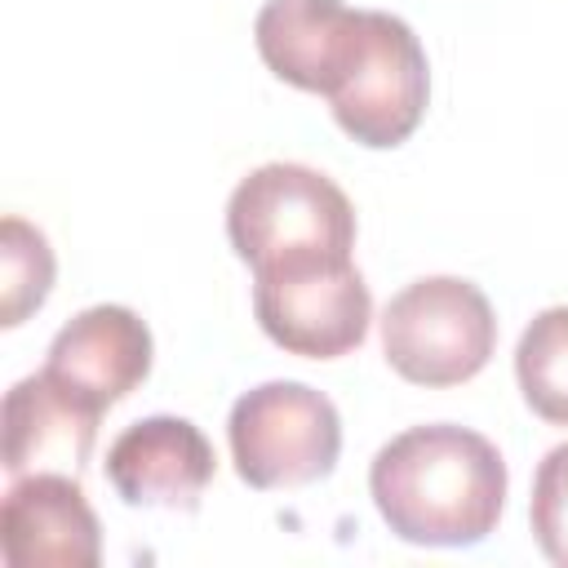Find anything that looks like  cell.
I'll return each instance as SVG.
<instances>
[{"label": "cell", "mask_w": 568, "mask_h": 568, "mask_svg": "<svg viewBox=\"0 0 568 568\" xmlns=\"http://www.w3.org/2000/svg\"><path fill=\"white\" fill-rule=\"evenodd\" d=\"M213 444L186 417H142L106 448V479L129 506L195 510L213 479Z\"/></svg>", "instance_id": "9c48e42d"}, {"label": "cell", "mask_w": 568, "mask_h": 568, "mask_svg": "<svg viewBox=\"0 0 568 568\" xmlns=\"http://www.w3.org/2000/svg\"><path fill=\"white\" fill-rule=\"evenodd\" d=\"M515 377L524 404L541 422L568 426V306H546L532 315L515 346Z\"/></svg>", "instance_id": "7c38bea8"}, {"label": "cell", "mask_w": 568, "mask_h": 568, "mask_svg": "<svg viewBox=\"0 0 568 568\" xmlns=\"http://www.w3.org/2000/svg\"><path fill=\"white\" fill-rule=\"evenodd\" d=\"M253 315L280 351L337 359L364 342L373 293L351 257H288L253 271Z\"/></svg>", "instance_id": "5b68a950"}, {"label": "cell", "mask_w": 568, "mask_h": 568, "mask_svg": "<svg viewBox=\"0 0 568 568\" xmlns=\"http://www.w3.org/2000/svg\"><path fill=\"white\" fill-rule=\"evenodd\" d=\"M0 550L9 568H93L102 528L80 479L67 470L18 475L0 506Z\"/></svg>", "instance_id": "52a82bcc"}, {"label": "cell", "mask_w": 568, "mask_h": 568, "mask_svg": "<svg viewBox=\"0 0 568 568\" xmlns=\"http://www.w3.org/2000/svg\"><path fill=\"white\" fill-rule=\"evenodd\" d=\"M532 537L541 555L559 568H568V444L550 448L532 475V501H528Z\"/></svg>", "instance_id": "5bb4252c"}, {"label": "cell", "mask_w": 568, "mask_h": 568, "mask_svg": "<svg viewBox=\"0 0 568 568\" xmlns=\"http://www.w3.org/2000/svg\"><path fill=\"white\" fill-rule=\"evenodd\" d=\"M53 288V248L40 226L22 217L0 222V324L18 328L31 311L44 306Z\"/></svg>", "instance_id": "4fadbf2b"}, {"label": "cell", "mask_w": 568, "mask_h": 568, "mask_svg": "<svg viewBox=\"0 0 568 568\" xmlns=\"http://www.w3.org/2000/svg\"><path fill=\"white\" fill-rule=\"evenodd\" d=\"M226 240L253 271L288 257H351L355 209L346 191L306 164H262L226 200Z\"/></svg>", "instance_id": "7a4b0ae2"}, {"label": "cell", "mask_w": 568, "mask_h": 568, "mask_svg": "<svg viewBox=\"0 0 568 568\" xmlns=\"http://www.w3.org/2000/svg\"><path fill=\"white\" fill-rule=\"evenodd\" d=\"M426 98H430V67L422 40L404 18L368 9L359 53L342 75V84L328 93L333 120L359 146L386 151L413 138V129L426 115Z\"/></svg>", "instance_id": "8992f818"}, {"label": "cell", "mask_w": 568, "mask_h": 568, "mask_svg": "<svg viewBox=\"0 0 568 568\" xmlns=\"http://www.w3.org/2000/svg\"><path fill=\"white\" fill-rule=\"evenodd\" d=\"M386 364L413 386H462L497 351V315L479 284L426 275L382 311Z\"/></svg>", "instance_id": "3957f363"}, {"label": "cell", "mask_w": 568, "mask_h": 568, "mask_svg": "<svg viewBox=\"0 0 568 568\" xmlns=\"http://www.w3.org/2000/svg\"><path fill=\"white\" fill-rule=\"evenodd\" d=\"M368 9L342 0H266L253 22L262 62L293 89L328 98L351 71Z\"/></svg>", "instance_id": "ba28073f"}, {"label": "cell", "mask_w": 568, "mask_h": 568, "mask_svg": "<svg viewBox=\"0 0 568 568\" xmlns=\"http://www.w3.org/2000/svg\"><path fill=\"white\" fill-rule=\"evenodd\" d=\"M102 413L71 395L58 377L44 368L22 377L4 395V470L9 479L36 475V470H67L80 475L93 439H98Z\"/></svg>", "instance_id": "8fae6325"}, {"label": "cell", "mask_w": 568, "mask_h": 568, "mask_svg": "<svg viewBox=\"0 0 568 568\" xmlns=\"http://www.w3.org/2000/svg\"><path fill=\"white\" fill-rule=\"evenodd\" d=\"M226 439L235 475L248 488H306L333 475L342 417L333 399L306 382H262L231 404Z\"/></svg>", "instance_id": "277c9868"}, {"label": "cell", "mask_w": 568, "mask_h": 568, "mask_svg": "<svg viewBox=\"0 0 568 568\" xmlns=\"http://www.w3.org/2000/svg\"><path fill=\"white\" fill-rule=\"evenodd\" d=\"M151 328L138 320V311L102 302L80 311L58 328L49 342L44 373L58 377L71 395L106 413L124 395H133L151 373Z\"/></svg>", "instance_id": "30bf717a"}, {"label": "cell", "mask_w": 568, "mask_h": 568, "mask_svg": "<svg viewBox=\"0 0 568 568\" xmlns=\"http://www.w3.org/2000/svg\"><path fill=\"white\" fill-rule=\"evenodd\" d=\"M377 515L413 546H475L506 506V462L479 430L430 422L377 448L368 466Z\"/></svg>", "instance_id": "6da1fadb"}]
</instances>
